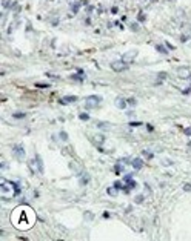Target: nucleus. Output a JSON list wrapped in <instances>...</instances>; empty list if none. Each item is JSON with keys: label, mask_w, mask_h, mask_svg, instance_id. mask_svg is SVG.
<instances>
[{"label": "nucleus", "mask_w": 191, "mask_h": 241, "mask_svg": "<svg viewBox=\"0 0 191 241\" xmlns=\"http://www.w3.org/2000/svg\"><path fill=\"white\" fill-rule=\"evenodd\" d=\"M34 212L31 207L28 206H19L14 209V212L11 213V223L20 229V230H25V229H30L33 224H34Z\"/></svg>", "instance_id": "f257e3e1"}, {"label": "nucleus", "mask_w": 191, "mask_h": 241, "mask_svg": "<svg viewBox=\"0 0 191 241\" xmlns=\"http://www.w3.org/2000/svg\"><path fill=\"white\" fill-rule=\"evenodd\" d=\"M0 194H2L3 198L12 197V195L19 194V187L12 181H8V180L2 178V180H0Z\"/></svg>", "instance_id": "f03ea898"}, {"label": "nucleus", "mask_w": 191, "mask_h": 241, "mask_svg": "<svg viewBox=\"0 0 191 241\" xmlns=\"http://www.w3.org/2000/svg\"><path fill=\"white\" fill-rule=\"evenodd\" d=\"M30 167H31V171L34 172V174H43V164H42V160H40V157L37 155L34 160H31L30 161Z\"/></svg>", "instance_id": "7ed1b4c3"}, {"label": "nucleus", "mask_w": 191, "mask_h": 241, "mask_svg": "<svg viewBox=\"0 0 191 241\" xmlns=\"http://www.w3.org/2000/svg\"><path fill=\"white\" fill-rule=\"evenodd\" d=\"M100 97H97V95H89V97H86V100H85V108L86 109H94V108H97L99 106V103H100Z\"/></svg>", "instance_id": "20e7f679"}, {"label": "nucleus", "mask_w": 191, "mask_h": 241, "mask_svg": "<svg viewBox=\"0 0 191 241\" xmlns=\"http://www.w3.org/2000/svg\"><path fill=\"white\" fill-rule=\"evenodd\" d=\"M12 155L19 160V161H22V160H25V149H23L20 144H17V146H14L12 148Z\"/></svg>", "instance_id": "39448f33"}, {"label": "nucleus", "mask_w": 191, "mask_h": 241, "mask_svg": "<svg viewBox=\"0 0 191 241\" xmlns=\"http://www.w3.org/2000/svg\"><path fill=\"white\" fill-rule=\"evenodd\" d=\"M137 51H128V52H125L123 54V57H122V62L123 63H133V60L137 57Z\"/></svg>", "instance_id": "423d86ee"}, {"label": "nucleus", "mask_w": 191, "mask_h": 241, "mask_svg": "<svg viewBox=\"0 0 191 241\" xmlns=\"http://www.w3.org/2000/svg\"><path fill=\"white\" fill-rule=\"evenodd\" d=\"M125 68H127V66H125V63H123L122 60H119V62H113V63H111V69H113V71H116V72H122Z\"/></svg>", "instance_id": "0eeeda50"}, {"label": "nucleus", "mask_w": 191, "mask_h": 241, "mask_svg": "<svg viewBox=\"0 0 191 241\" xmlns=\"http://www.w3.org/2000/svg\"><path fill=\"white\" fill-rule=\"evenodd\" d=\"M177 75H179L180 79H189V77H191L188 68H179V69H177Z\"/></svg>", "instance_id": "6e6552de"}, {"label": "nucleus", "mask_w": 191, "mask_h": 241, "mask_svg": "<svg viewBox=\"0 0 191 241\" xmlns=\"http://www.w3.org/2000/svg\"><path fill=\"white\" fill-rule=\"evenodd\" d=\"M76 100H77L76 95H66V97H63V99L60 100V103H63V105H69V103H76Z\"/></svg>", "instance_id": "1a4fd4ad"}, {"label": "nucleus", "mask_w": 191, "mask_h": 241, "mask_svg": "<svg viewBox=\"0 0 191 241\" xmlns=\"http://www.w3.org/2000/svg\"><path fill=\"white\" fill-rule=\"evenodd\" d=\"M127 105H128V102H125V99H122V97H117V99H116V106H117L119 109H125Z\"/></svg>", "instance_id": "9d476101"}, {"label": "nucleus", "mask_w": 191, "mask_h": 241, "mask_svg": "<svg viewBox=\"0 0 191 241\" xmlns=\"http://www.w3.org/2000/svg\"><path fill=\"white\" fill-rule=\"evenodd\" d=\"M131 164H133V167H134L136 171H139V169H142V167H143V161H142L140 158H134V160L131 161Z\"/></svg>", "instance_id": "9b49d317"}, {"label": "nucleus", "mask_w": 191, "mask_h": 241, "mask_svg": "<svg viewBox=\"0 0 191 241\" xmlns=\"http://www.w3.org/2000/svg\"><path fill=\"white\" fill-rule=\"evenodd\" d=\"M106 192H108V195H111V197H117V194H119V187L111 186V187L106 189Z\"/></svg>", "instance_id": "f8f14e48"}, {"label": "nucleus", "mask_w": 191, "mask_h": 241, "mask_svg": "<svg viewBox=\"0 0 191 241\" xmlns=\"http://www.w3.org/2000/svg\"><path fill=\"white\" fill-rule=\"evenodd\" d=\"M105 141V137L103 135H96V138H94V143L96 144H102Z\"/></svg>", "instance_id": "ddd939ff"}, {"label": "nucleus", "mask_w": 191, "mask_h": 241, "mask_svg": "<svg viewBox=\"0 0 191 241\" xmlns=\"http://www.w3.org/2000/svg\"><path fill=\"white\" fill-rule=\"evenodd\" d=\"M88 181H89V175L83 174V177H82V180H80V184H86Z\"/></svg>", "instance_id": "4468645a"}, {"label": "nucleus", "mask_w": 191, "mask_h": 241, "mask_svg": "<svg viewBox=\"0 0 191 241\" xmlns=\"http://www.w3.org/2000/svg\"><path fill=\"white\" fill-rule=\"evenodd\" d=\"M156 48H157V51H160L162 54H166V52H168V51H166V49H165V48H163V46H160V45H157Z\"/></svg>", "instance_id": "2eb2a0df"}, {"label": "nucleus", "mask_w": 191, "mask_h": 241, "mask_svg": "<svg viewBox=\"0 0 191 241\" xmlns=\"http://www.w3.org/2000/svg\"><path fill=\"white\" fill-rule=\"evenodd\" d=\"M36 88H50V85H45V83H36Z\"/></svg>", "instance_id": "dca6fc26"}, {"label": "nucleus", "mask_w": 191, "mask_h": 241, "mask_svg": "<svg viewBox=\"0 0 191 241\" xmlns=\"http://www.w3.org/2000/svg\"><path fill=\"white\" fill-rule=\"evenodd\" d=\"M60 138H62L63 141H66V140H68V134H66V132H60Z\"/></svg>", "instance_id": "f3484780"}, {"label": "nucleus", "mask_w": 191, "mask_h": 241, "mask_svg": "<svg viewBox=\"0 0 191 241\" xmlns=\"http://www.w3.org/2000/svg\"><path fill=\"white\" fill-rule=\"evenodd\" d=\"M80 120H89V115L88 114H80Z\"/></svg>", "instance_id": "a211bd4d"}, {"label": "nucleus", "mask_w": 191, "mask_h": 241, "mask_svg": "<svg viewBox=\"0 0 191 241\" xmlns=\"http://www.w3.org/2000/svg\"><path fill=\"white\" fill-rule=\"evenodd\" d=\"M99 128H103V129H109V126H106V123H97Z\"/></svg>", "instance_id": "6ab92c4d"}, {"label": "nucleus", "mask_w": 191, "mask_h": 241, "mask_svg": "<svg viewBox=\"0 0 191 241\" xmlns=\"http://www.w3.org/2000/svg\"><path fill=\"white\" fill-rule=\"evenodd\" d=\"M143 155L148 157V158H153V154H151V152H148V151H143Z\"/></svg>", "instance_id": "aec40b11"}, {"label": "nucleus", "mask_w": 191, "mask_h": 241, "mask_svg": "<svg viewBox=\"0 0 191 241\" xmlns=\"http://www.w3.org/2000/svg\"><path fill=\"white\" fill-rule=\"evenodd\" d=\"M142 201H143V197H142V195H137V197H136V203H142Z\"/></svg>", "instance_id": "412c9836"}, {"label": "nucleus", "mask_w": 191, "mask_h": 241, "mask_svg": "<svg viewBox=\"0 0 191 241\" xmlns=\"http://www.w3.org/2000/svg\"><path fill=\"white\" fill-rule=\"evenodd\" d=\"M114 186H116V187H119V189H122V187H123L120 181H116V183H114Z\"/></svg>", "instance_id": "4be33fe9"}, {"label": "nucleus", "mask_w": 191, "mask_h": 241, "mask_svg": "<svg viewBox=\"0 0 191 241\" xmlns=\"http://www.w3.org/2000/svg\"><path fill=\"white\" fill-rule=\"evenodd\" d=\"M140 125H142L140 122H133V123H131V126H136V128H137V126H140Z\"/></svg>", "instance_id": "5701e85b"}, {"label": "nucleus", "mask_w": 191, "mask_h": 241, "mask_svg": "<svg viewBox=\"0 0 191 241\" xmlns=\"http://www.w3.org/2000/svg\"><path fill=\"white\" fill-rule=\"evenodd\" d=\"M185 135H191V128H186V129H185Z\"/></svg>", "instance_id": "b1692460"}, {"label": "nucleus", "mask_w": 191, "mask_h": 241, "mask_svg": "<svg viewBox=\"0 0 191 241\" xmlns=\"http://www.w3.org/2000/svg\"><path fill=\"white\" fill-rule=\"evenodd\" d=\"M14 117L16 118H22V117H25V114H14Z\"/></svg>", "instance_id": "393cba45"}, {"label": "nucleus", "mask_w": 191, "mask_h": 241, "mask_svg": "<svg viewBox=\"0 0 191 241\" xmlns=\"http://www.w3.org/2000/svg\"><path fill=\"white\" fill-rule=\"evenodd\" d=\"M77 9H79V3H76V5H73V11H74V12H76V11H77Z\"/></svg>", "instance_id": "a878e982"}, {"label": "nucleus", "mask_w": 191, "mask_h": 241, "mask_svg": "<svg viewBox=\"0 0 191 241\" xmlns=\"http://www.w3.org/2000/svg\"><path fill=\"white\" fill-rule=\"evenodd\" d=\"M128 103H130V105H136V100H134V99H130Z\"/></svg>", "instance_id": "bb28decb"}, {"label": "nucleus", "mask_w": 191, "mask_h": 241, "mask_svg": "<svg viewBox=\"0 0 191 241\" xmlns=\"http://www.w3.org/2000/svg\"><path fill=\"white\" fill-rule=\"evenodd\" d=\"M183 189H185V190H189V189H191V184H185Z\"/></svg>", "instance_id": "cd10ccee"}]
</instances>
